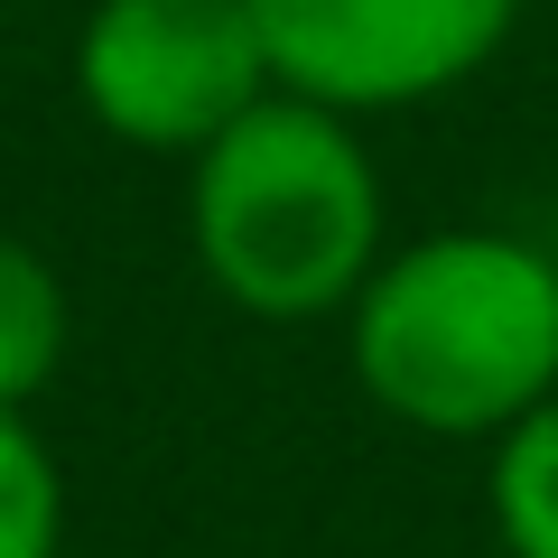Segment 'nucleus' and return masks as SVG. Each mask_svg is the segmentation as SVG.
Segmentation results:
<instances>
[{
	"mask_svg": "<svg viewBox=\"0 0 558 558\" xmlns=\"http://www.w3.org/2000/svg\"><path fill=\"white\" fill-rule=\"evenodd\" d=\"M344 363L391 428L494 447L558 391V252L512 223L391 242L344 307Z\"/></svg>",
	"mask_w": 558,
	"mask_h": 558,
	"instance_id": "f257e3e1",
	"label": "nucleus"
},
{
	"mask_svg": "<svg viewBox=\"0 0 558 558\" xmlns=\"http://www.w3.org/2000/svg\"><path fill=\"white\" fill-rule=\"evenodd\" d=\"M65 344H75V299H65L57 260L0 233V410H28L65 373Z\"/></svg>",
	"mask_w": 558,
	"mask_h": 558,
	"instance_id": "39448f33",
	"label": "nucleus"
},
{
	"mask_svg": "<svg viewBox=\"0 0 558 558\" xmlns=\"http://www.w3.org/2000/svg\"><path fill=\"white\" fill-rule=\"evenodd\" d=\"M65 549V465L28 428V410H0V558Z\"/></svg>",
	"mask_w": 558,
	"mask_h": 558,
	"instance_id": "0eeeda50",
	"label": "nucleus"
},
{
	"mask_svg": "<svg viewBox=\"0 0 558 558\" xmlns=\"http://www.w3.org/2000/svg\"><path fill=\"white\" fill-rule=\"evenodd\" d=\"M484 502H494L502 558H558V391L494 438V457H484Z\"/></svg>",
	"mask_w": 558,
	"mask_h": 558,
	"instance_id": "423d86ee",
	"label": "nucleus"
},
{
	"mask_svg": "<svg viewBox=\"0 0 558 558\" xmlns=\"http://www.w3.org/2000/svg\"><path fill=\"white\" fill-rule=\"evenodd\" d=\"M521 10L531 0H252L279 94L344 121L447 102L512 47Z\"/></svg>",
	"mask_w": 558,
	"mask_h": 558,
	"instance_id": "20e7f679",
	"label": "nucleus"
},
{
	"mask_svg": "<svg viewBox=\"0 0 558 558\" xmlns=\"http://www.w3.org/2000/svg\"><path fill=\"white\" fill-rule=\"evenodd\" d=\"M186 252L205 289L260 326L344 317L391 252V186L363 121L307 94H260L186 159Z\"/></svg>",
	"mask_w": 558,
	"mask_h": 558,
	"instance_id": "f03ea898",
	"label": "nucleus"
},
{
	"mask_svg": "<svg viewBox=\"0 0 558 558\" xmlns=\"http://www.w3.org/2000/svg\"><path fill=\"white\" fill-rule=\"evenodd\" d=\"M279 94L252 0H94L75 28V102L140 159H196Z\"/></svg>",
	"mask_w": 558,
	"mask_h": 558,
	"instance_id": "7ed1b4c3",
	"label": "nucleus"
}]
</instances>
